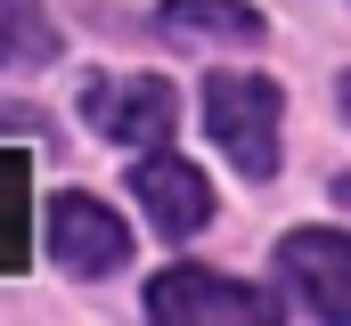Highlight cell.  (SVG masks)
I'll list each match as a JSON object with an SVG mask.
<instances>
[{"label": "cell", "instance_id": "1", "mask_svg": "<svg viewBox=\"0 0 351 326\" xmlns=\"http://www.w3.org/2000/svg\"><path fill=\"white\" fill-rule=\"evenodd\" d=\"M278 82L262 74H213L204 82V131L245 179H278Z\"/></svg>", "mask_w": 351, "mask_h": 326}, {"label": "cell", "instance_id": "2", "mask_svg": "<svg viewBox=\"0 0 351 326\" xmlns=\"http://www.w3.org/2000/svg\"><path fill=\"white\" fill-rule=\"evenodd\" d=\"M147 318L156 326H269L278 302H262L254 286H237L221 269H164L147 286Z\"/></svg>", "mask_w": 351, "mask_h": 326}, {"label": "cell", "instance_id": "3", "mask_svg": "<svg viewBox=\"0 0 351 326\" xmlns=\"http://www.w3.org/2000/svg\"><path fill=\"white\" fill-rule=\"evenodd\" d=\"M90 131L114 139V147H164L180 131V90L164 74H131V82H90L82 90Z\"/></svg>", "mask_w": 351, "mask_h": 326}, {"label": "cell", "instance_id": "4", "mask_svg": "<svg viewBox=\"0 0 351 326\" xmlns=\"http://www.w3.org/2000/svg\"><path fill=\"white\" fill-rule=\"evenodd\" d=\"M278 277L311 318H351V237L327 229H286L278 237Z\"/></svg>", "mask_w": 351, "mask_h": 326}, {"label": "cell", "instance_id": "5", "mask_svg": "<svg viewBox=\"0 0 351 326\" xmlns=\"http://www.w3.org/2000/svg\"><path fill=\"white\" fill-rule=\"evenodd\" d=\"M49 261L66 277H114L131 261V229L106 204H90V196H58L49 204Z\"/></svg>", "mask_w": 351, "mask_h": 326}, {"label": "cell", "instance_id": "6", "mask_svg": "<svg viewBox=\"0 0 351 326\" xmlns=\"http://www.w3.org/2000/svg\"><path fill=\"white\" fill-rule=\"evenodd\" d=\"M131 188H139V204H147V221H156L164 237H196V229L213 221V179H204L196 163L164 155V147H147V163L131 171Z\"/></svg>", "mask_w": 351, "mask_h": 326}, {"label": "cell", "instance_id": "7", "mask_svg": "<svg viewBox=\"0 0 351 326\" xmlns=\"http://www.w3.org/2000/svg\"><path fill=\"white\" fill-rule=\"evenodd\" d=\"M164 33L172 41H262V8H245V0H164Z\"/></svg>", "mask_w": 351, "mask_h": 326}, {"label": "cell", "instance_id": "8", "mask_svg": "<svg viewBox=\"0 0 351 326\" xmlns=\"http://www.w3.org/2000/svg\"><path fill=\"white\" fill-rule=\"evenodd\" d=\"M49 58H58V33H49L41 0H0V74L49 66Z\"/></svg>", "mask_w": 351, "mask_h": 326}, {"label": "cell", "instance_id": "9", "mask_svg": "<svg viewBox=\"0 0 351 326\" xmlns=\"http://www.w3.org/2000/svg\"><path fill=\"white\" fill-rule=\"evenodd\" d=\"M335 196H343V204H351V171H343V179H335Z\"/></svg>", "mask_w": 351, "mask_h": 326}, {"label": "cell", "instance_id": "10", "mask_svg": "<svg viewBox=\"0 0 351 326\" xmlns=\"http://www.w3.org/2000/svg\"><path fill=\"white\" fill-rule=\"evenodd\" d=\"M343 114H351V74H343Z\"/></svg>", "mask_w": 351, "mask_h": 326}]
</instances>
